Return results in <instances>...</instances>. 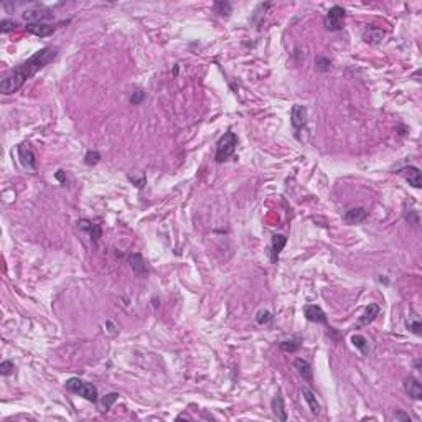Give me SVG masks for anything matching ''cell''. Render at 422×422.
Listing matches in <instances>:
<instances>
[{
	"instance_id": "cell-4",
	"label": "cell",
	"mask_w": 422,
	"mask_h": 422,
	"mask_svg": "<svg viewBox=\"0 0 422 422\" xmlns=\"http://www.w3.org/2000/svg\"><path fill=\"white\" fill-rule=\"evenodd\" d=\"M303 315H305V319L308 322H314V323H322L326 326V330H328V335L332 333L335 340H338V337L335 335V328H332V326L328 325V320H326V314L323 310H322V307L319 305H307L305 308H303Z\"/></svg>"
},
{
	"instance_id": "cell-6",
	"label": "cell",
	"mask_w": 422,
	"mask_h": 422,
	"mask_svg": "<svg viewBox=\"0 0 422 422\" xmlns=\"http://www.w3.org/2000/svg\"><path fill=\"white\" fill-rule=\"evenodd\" d=\"M17 153H18V160H20L24 169L30 172L36 170V157H35V152L31 150L30 144H20L17 149Z\"/></svg>"
},
{
	"instance_id": "cell-25",
	"label": "cell",
	"mask_w": 422,
	"mask_h": 422,
	"mask_svg": "<svg viewBox=\"0 0 422 422\" xmlns=\"http://www.w3.org/2000/svg\"><path fill=\"white\" fill-rule=\"evenodd\" d=\"M117 399H119V394L117 393H109L107 396H104L102 397V401H101V406H102V411H109L112 407V404H114V402L117 401Z\"/></svg>"
},
{
	"instance_id": "cell-34",
	"label": "cell",
	"mask_w": 422,
	"mask_h": 422,
	"mask_svg": "<svg viewBox=\"0 0 422 422\" xmlns=\"http://www.w3.org/2000/svg\"><path fill=\"white\" fill-rule=\"evenodd\" d=\"M56 178L61 181V183H66V178H65V172L63 170H58L56 172Z\"/></svg>"
},
{
	"instance_id": "cell-31",
	"label": "cell",
	"mask_w": 422,
	"mask_h": 422,
	"mask_svg": "<svg viewBox=\"0 0 422 422\" xmlns=\"http://www.w3.org/2000/svg\"><path fill=\"white\" fill-rule=\"evenodd\" d=\"M145 99V93L142 89H137L132 93V96H130V104H134V106H137V104H140Z\"/></svg>"
},
{
	"instance_id": "cell-16",
	"label": "cell",
	"mask_w": 422,
	"mask_h": 422,
	"mask_svg": "<svg viewBox=\"0 0 422 422\" xmlns=\"http://www.w3.org/2000/svg\"><path fill=\"white\" fill-rule=\"evenodd\" d=\"M129 264H130L132 271H134L137 275L147 274V271H149V269H147V262H145L142 254H139V252L130 254V256H129Z\"/></svg>"
},
{
	"instance_id": "cell-35",
	"label": "cell",
	"mask_w": 422,
	"mask_h": 422,
	"mask_svg": "<svg viewBox=\"0 0 422 422\" xmlns=\"http://www.w3.org/2000/svg\"><path fill=\"white\" fill-rule=\"evenodd\" d=\"M414 366H416V370H419V371H421V360H417V361L414 363Z\"/></svg>"
},
{
	"instance_id": "cell-27",
	"label": "cell",
	"mask_w": 422,
	"mask_h": 422,
	"mask_svg": "<svg viewBox=\"0 0 422 422\" xmlns=\"http://www.w3.org/2000/svg\"><path fill=\"white\" fill-rule=\"evenodd\" d=\"M99 160H101V153H99L98 150L86 152V155H84V163H86V165L93 167V165H96V163H99Z\"/></svg>"
},
{
	"instance_id": "cell-19",
	"label": "cell",
	"mask_w": 422,
	"mask_h": 422,
	"mask_svg": "<svg viewBox=\"0 0 422 422\" xmlns=\"http://www.w3.org/2000/svg\"><path fill=\"white\" fill-rule=\"evenodd\" d=\"M302 396H303V399L307 401V404H308V407H310L312 414L319 416V414H320V404H319V401H317L315 394L312 393L308 388H302Z\"/></svg>"
},
{
	"instance_id": "cell-15",
	"label": "cell",
	"mask_w": 422,
	"mask_h": 422,
	"mask_svg": "<svg viewBox=\"0 0 422 422\" xmlns=\"http://www.w3.org/2000/svg\"><path fill=\"white\" fill-rule=\"evenodd\" d=\"M404 391H406L407 396L416 399V401L422 399V386H421L419 381H417L416 378H412V376L404 379Z\"/></svg>"
},
{
	"instance_id": "cell-14",
	"label": "cell",
	"mask_w": 422,
	"mask_h": 422,
	"mask_svg": "<svg viewBox=\"0 0 422 422\" xmlns=\"http://www.w3.org/2000/svg\"><path fill=\"white\" fill-rule=\"evenodd\" d=\"M78 226L83 231H86V233L89 234V238L93 239L94 243L99 241V238L102 236V229H101V224L98 223H93V221L89 220H79L78 221Z\"/></svg>"
},
{
	"instance_id": "cell-8",
	"label": "cell",
	"mask_w": 422,
	"mask_h": 422,
	"mask_svg": "<svg viewBox=\"0 0 422 422\" xmlns=\"http://www.w3.org/2000/svg\"><path fill=\"white\" fill-rule=\"evenodd\" d=\"M68 24V22H61V24L58 25H48V24H26V31H30V33H33L36 36H40V38H47V36L53 35L54 31L58 30V26L60 25H65Z\"/></svg>"
},
{
	"instance_id": "cell-22",
	"label": "cell",
	"mask_w": 422,
	"mask_h": 422,
	"mask_svg": "<svg viewBox=\"0 0 422 422\" xmlns=\"http://www.w3.org/2000/svg\"><path fill=\"white\" fill-rule=\"evenodd\" d=\"M406 326H407V330H409V332L417 335V337H421V335H422V323H421L419 317H416V315L409 317V320L406 322Z\"/></svg>"
},
{
	"instance_id": "cell-21",
	"label": "cell",
	"mask_w": 422,
	"mask_h": 422,
	"mask_svg": "<svg viewBox=\"0 0 422 422\" xmlns=\"http://www.w3.org/2000/svg\"><path fill=\"white\" fill-rule=\"evenodd\" d=\"M279 348L285 353H294L300 348V340L294 338V340H284V342L279 343Z\"/></svg>"
},
{
	"instance_id": "cell-7",
	"label": "cell",
	"mask_w": 422,
	"mask_h": 422,
	"mask_svg": "<svg viewBox=\"0 0 422 422\" xmlns=\"http://www.w3.org/2000/svg\"><path fill=\"white\" fill-rule=\"evenodd\" d=\"M22 17L28 24H45L47 20H51L53 13L47 10V8H33V10H25L22 13Z\"/></svg>"
},
{
	"instance_id": "cell-24",
	"label": "cell",
	"mask_w": 422,
	"mask_h": 422,
	"mask_svg": "<svg viewBox=\"0 0 422 422\" xmlns=\"http://www.w3.org/2000/svg\"><path fill=\"white\" fill-rule=\"evenodd\" d=\"M256 322L262 326H267L274 322V315H272L269 310H261L259 314L256 315Z\"/></svg>"
},
{
	"instance_id": "cell-26",
	"label": "cell",
	"mask_w": 422,
	"mask_h": 422,
	"mask_svg": "<svg viewBox=\"0 0 422 422\" xmlns=\"http://www.w3.org/2000/svg\"><path fill=\"white\" fill-rule=\"evenodd\" d=\"M315 66H317V71L326 73V71H330V68H332V61H330L328 58H325V56H319L315 60Z\"/></svg>"
},
{
	"instance_id": "cell-13",
	"label": "cell",
	"mask_w": 422,
	"mask_h": 422,
	"mask_svg": "<svg viewBox=\"0 0 422 422\" xmlns=\"http://www.w3.org/2000/svg\"><path fill=\"white\" fill-rule=\"evenodd\" d=\"M366 218H368V211H366L365 208L358 206V208H351V210H348L345 213L343 221L347 224H360Z\"/></svg>"
},
{
	"instance_id": "cell-10",
	"label": "cell",
	"mask_w": 422,
	"mask_h": 422,
	"mask_svg": "<svg viewBox=\"0 0 422 422\" xmlns=\"http://www.w3.org/2000/svg\"><path fill=\"white\" fill-rule=\"evenodd\" d=\"M397 174H401L402 176L406 178L407 183L411 185V187L414 188H421L422 187V176H421V170L417 169V167H404V169H401L397 172Z\"/></svg>"
},
{
	"instance_id": "cell-29",
	"label": "cell",
	"mask_w": 422,
	"mask_h": 422,
	"mask_svg": "<svg viewBox=\"0 0 422 422\" xmlns=\"http://www.w3.org/2000/svg\"><path fill=\"white\" fill-rule=\"evenodd\" d=\"M13 370H15V365H13V361L10 360H5L0 363V374L2 376H10L13 373Z\"/></svg>"
},
{
	"instance_id": "cell-18",
	"label": "cell",
	"mask_w": 422,
	"mask_h": 422,
	"mask_svg": "<svg viewBox=\"0 0 422 422\" xmlns=\"http://www.w3.org/2000/svg\"><path fill=\"white\" fill-rule=\"evenodd\" d=\"M271 407H272V412L274 416L277 417L279 421H287V412H285V404H284V399L280 396V393L277 396H274L271 402Z\"/></svg>"
},
{
	"instance_id": "cell-2",
	"label": "cell",
	"mask_w": 422,
	"mask_h": 422,
	"mask_svg": "<svg viewBox=\"0 0 422 422\" xmlns=\"http://www.w3.org/2000/svg\"><path fill=\"white\" fill-rule=\"evenodd\" d=\"M66 389L76 396H81L84 397L86 401L89 402H96L99 401V393H98V388L94 386L93 383H88V381H83L79 378H71L66 381Z\"/></svg>"
},
{
	"instance_id": "cell-9",
	"label": "cell",
	"mask_w": 422,
	"mask_h": 422,
	"mask_svg": "<svg viewBox=\"0 0 422 422\" xmlns=\"http://www.w3.org/2000/svg\"><path fill=\"white\" fill-rule=\"evenodd\" d=\"M290 124L296 130H300L305 127L307 124V107L300 106V104H296L290 111Z\"/></svg>"
},
{
	"instance_id": "cell-30",
	"label": "cell",
	"mask_w": 422,
	"mask_h": 422,
	"mask_svg": "<svg viewBox=\"0 0 422 422\" xmlns=\"http://www.w3.org/2000/svg\"><path fill=\"white\" fill-rule=\"evenodd\" d=\"M0 26H2V28H0V30H2V33H7V31L17 28L18 24H17V22H13V20H8V18H3L2 24H0Z\"/></svg>"
},
{
	"instance_id": "cell-17",
	"label": "cell",
	"mask_w": 422,
	"mask_h": 422,
	"mask_svg": "<svg viewBox=\"0 0 422 422\" xmlns=\"http://www.w3.org/2000/svg\"><path fill=\"white\" fill-rule=\"evenodd\" d=\"M379 310H381V308H379L378 303H370V305L365 308V312H363V315L360 317V325L363 326V325H370V323H373L376 317L379 315Z\"/></svg>"
},
{
	"instance_id": "cell-20",
	"label": "cell",
	"mask_w": 422,
	"mask_h": 422,
	"mask_svg": "<svg viewBox=\"0 0 422 422\" xmlns=\"http://www.w3.org/2000/svg\"><path fill=\"white\" fill-rule=\"evenodd\" d=\"M383 36H384V31L381 30V28H376V26H370V28H366L365 33H363V38H365V42H366V43H371V45L379 43L381 40H383Z\"/></svg>"
},
{
	"instance_id": "cell-11",
	"label": "cell",
	"mask_w": 422,
	"mask_h": 422,
	"mask_svg": "<svg viewBox=\"0 0 422 422\" xmlns=\"http://www.w3.org/2000/svg\"><path fill=\"white\" fill-rule=\"evenodd\" d=\"M285 244H287V238H285L284 234L272 236V243H271V262L272 264H277L279 256H280V252H282Z\"/></svg>"
},
{
	"instance_id": "cell-5",
	"label": "cell",
	"mask_w": 422,
	"mask_h": 422,
	"mask_svg": "<svg viewBox=\"0 0 422 422\" xmlns=\"http://www.w3.org/2000/svg\"><path fill=\"white\" fill-rule=\"evenodd\" d=\"M343 18H345V8L340 5H333L323 20L325 28L330 31H340L343 28Z\"/></svg>"
},
{
	"instance_id": "cell-3",
	"label": "cell",
	"mask_w": 422,
	"mask_h": 422,
	"mask_svg": "<svg viewBox=\"0 0 422 422\" xmlns=\"http://www.w3.org/2000/svg\"><path fill=\"white\" fill-rule=\"evenodd\" d=\"M238 142H239L238 135L234 132H226L216 145V155H215L216 162L223 163L228 160V158L233 157V153L236 152V147H238Z\"/></svg>"
},
{
	"instance_id": "cell-33",
	"label": "cell",
	"mask_w": 422,
	"mask_h": 422,
	"mask_svg": "<svg viewBox=\"0 0 422 422\" xmlns=\"http://www.w3.org/2000/svg\"><path fill=\"white\" fill-rule=\"evenodd\" d=\"M394 417H396V419H401V421H411V417L407 414H404V412H401V411H396Z\"/></svg>"
},
{
	"instance_id": "cell-28",
	"label": "cell",
	"mask_w": 422,
	"mask_h": 422,
	"mask_svg": "<svg viewBox=\"0 0 422 422\" xmlns=\"http://www.w3.org/2000/svg\"><path fill=\"white\" fill-rule=\"evenodd\" d=\"M215 10H216V13H220V15L228 17L231 13V3L229 2H216Z\"/></svg>"
},
{
	"instance_id": "cell-12",
	"label": "cell",
	"mask_w": 422,
	"mask_h": 422,
	"mask_svg": "<svg viewBox=\"0 0 422 422\" xmlns=\"http://www.w3.org/2000/svg\"><path fill=\"white\" fill-rule=\"evenodd\" d=\"M294 368L297 370V373L302 376L303 381H307L310 386L314 384V370H312V365L307 360L298 358V360L294 361Z\"/></svg>"
},
{
	"instance_id": "cell-23",
	"label": "cell",
	"mask_w": 422,
	"mask_h": 422,
	"mask_svg": "<svg viewBox=\"0 0 422 422\" xmlns=\"http://www.w3.org/2000/svg\"><path fill=\"white\" fill-rule=\"evenodd\" d=\"M351 342L358 348V350L363 353V355H366V353H368L370 343H368V340H366L365 337H361V335H355V337L351 338Z\"/></svg>"
},
{
	"instance_id": "cell-32",
	"label": "cell",
	"mask_w": 422,
	"mask_h": 422,
	"mask_svg": "<svg viewBox=\"0 0 422 422\" xmlns=\"http://www.w3.org/2000/svg\"><path fill=\"white\" fill-rule=\"evenodd\" d=\"M404 220H406L409 224H412V226L419 224V216H417V211H414V210H411L409 213L406 211V213H404Z\"/></svg>"
},
{
	"instance_id": "cell-1",
	"label": "cell",
	"mask_w": 422,
	"mask_h": 422,
	"mask_svg": "<svg viewBox=\"0 0 422 422\" xmlns=\"http://www.w3.org/2000/svg\"><path fill=\"white\" fill-rule=\"evenodd\" d=\"M58 53H60V50L56 47H45L42 50H38L33 56H30L26 61L15 66L10 71V74H7L5 78L2 79V83H0V93L5 94V96L7 94L17 93L36 71L45 68L48 63H51L54 58L58 56Z\"/></svg>"
}]
</instances>
